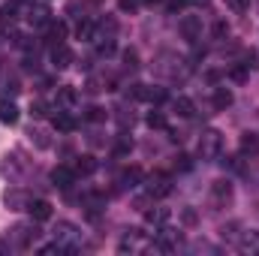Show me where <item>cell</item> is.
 Returning a JSON list of instances; mask_svg holds the SVG:
<instances>
[{
	"label": "cell",
	"mask_w": 259,
	"mask_h": 256,
	"mask_svg": "<svg viewBox=\"0 0 259 256\" xmlns=\"http://www.w3.org/2000/svg\"><path fill=\"white\" fill-rule=\"evenodd\" d=\"M220 151H223V133L220 130H205L202 139H199V157L214 160V157H220Z\"/></svg>",
	"instance_id": "6da1fadb"
},
{
	"label": "cell",
	"mask_w": 259,
	"mask_h": 256,
	"mask_svg": "<svg viewBox=\"0 0 259 256\" xmlns=\"http://www.w3.org/2000/svg\"><path fill=\"white\" fill-rule=\"evenodd\" d=\"M148 193H151V199H163V196H169V193H172V181H169V175H163V172L151 175Z\"/></svg>",
	"instance_id": "7a4b0ae2"
},
{
	"label": "cell",
	"mask_w": 259,
	"mask_h": 256,
	"mask_svg": "<svg viewBox=\"0 0 259 256\" xmlns=\"http://www.w3.org/2000/svg\"><path fill=\"white\" fill-rule=\"evenodd\" d=\"M178 30H181V36H184V39L196 42V39L202 36V21H199L196 15H184V18L178 21Z\"/></svg>",
	"instance_id": "3957f363"
},
{
	"label": "cell",
	"mask_w": 259,
	"mask_h": 256,
	"mask_svg": "<svg viewBox=\"0 0 259 256\" xmlns=\"http://www.w3.org/2000/svg\"><path fill=\"white\" fill-rule=\"evenodd\" d=\"M75 169H66V166H58L55 172H52V181H55V187H61V190H69L72 184H75Z\"/></svg>",
	"instance_id": "277c9868"
},
{
	"label": "cell",
	"mask_w": 259,
	"mask_h": 256,
	"mask_svg": "<svg viewBox=\"0 0 259 256\" xmlns=\"http://www.w3.org/2000/svg\"><path fill=\"white\" fill-rule=\"evenodd\" d=\"M55 238H58V244L69 247V244L78 238V229H75L72 223H58V226H55Z\"/></svg>",
	"instance_id": "5b68a950"
},
{
	"label": "cell",
	"mask_w": 259,
	"mask_h": 256,
	"mask_svg": "<svg viewBox=\"0 0 259 256\" xmlns=\"http://www.w3.org/2000/svg\"><path fill=\"white\" fill-rule=\"evenodd\" d=\"M27 211H30V217H33L36 223H46V220L52 217V205H49L46 199H36V202H30V205H27Z\"/></svg>",
	"instance_id": "8992f818"
},
{
	"label": "cell",
	"mask_w": 259,
	"mask_h": 256,
	"mask_svg": "<svg viewBox=\"0 0 259 256\" xmlns=\"http://www.w3.org/2000/svg\"><path fill=\"white\" fill-rule=\"evenodd\" d=\"M64 36H66V24L64 21H49V24H46V39H49L52 46H61Z\"/></svg>",
	"instance_id": "52a82bcc"
},
{
	"label": "cell",
	"mask_w": 259,
	"mask_h": 256,
	"mask_svg": "<svg viewBox=\"0 0 259 256\" xmlns=\"http://www.w3.org/2000/svg\"><path fill=\"white\" fill-rule=\"evenodd\" d=\"M52 64L58 66V69H64V66L72 64V52L66 49L64 42H61V46H52Z\"/></svg>",
	"instance_id": "ba28073f"
},
{
	"label": "cell",
	"mask_w": 259,
	"mask_h": 256,
	"mask_svg": "<svg viewBox=\"0 0 259 256\" xmlns=\"http://www.w3.org/2000/svg\"><path fill=\"white\" fill-rule=\"evenodd\" d=\"M27 21H30V24H36V27H46V24L52 21V12H49V6H30V15H27Z\"/></svg>",
	"instance_id": "9c48e42d"
},
{
	"label": "cell",
	"mask_w": 259,
	"mask_h": 256,
	"mask_svg": "<svg viewBox=\"0 0 259 256\" xmlns=\"http://www.w3.org/2000/svg\"><path fill=\"white\" fill-rule=\"evenodd\" d=\"M211 196H214L217 202H229V199H232V184H229L226 178L214 181V184H211Z\"/></svg>",
	"instance_id": "30bf717a"
},
{
	"label": "cell",
	"mask_w": 259,
	"mask_h": 256,
	"mask_svg": "<svg viewBox=\"0 0 259 256\" xmlns=\"http://www.w3.org/2000/svg\"><path fill=\"white\" fill-rule=\"evenodd\" d=\"M172 109H175L181 118H193V112H196V106H193L190 97H175V100H172Z\"/></svg>",
	"instance_id": "8fae6325"
},
{
	"label": "cell",
	"mask_w": 259,
	"mask_h": 256,
	"mask_svg": "<svg viewBox=\"0 0 259 256\" xmlns=\"http://www.w3.org/2000/svg\"><path fill=\"white\" fill-rule=\"evenodd\" d=\"M75 36H78V39H97V27H94V21L81 18V21L75 24Z\"/></svg>",
	"instance_id": "7c38bea8"
},
{
	"label": "cell",
	"mask_w": 259,
	"mask_h": 256,
	"mask_svg": "<svg viewBox=\"0 0 259 256\" xmlns=\"http://www.w3.org/2000/svg\"><path fill=\"white\" fill-rule=\"evenodd\" d=\"M229 106H232V91H229V88H217V91H214V109L223 112V109H229Z\"/></svg>",
	"instance_id": "4fadbf2b"
},
{
	"label": "cell",
	"mask_w": 259,
	"mask_h": 256,
	"mask_svg": "<svg viewBox=\"0 0 259 256\" xmlns=\"http://www.w3.org/2000/svg\"><path fill=\"white\" fill-rule=\"evenodd\" d=\"M94 172H97V160H94L91 154L78 157V163H75V175H94Z\"/></svg>",
	"instance_id": "5bb4252c"
},
{
	"label": "cell",
	"mask_w": 259,
	"mask_h": 256,
	"mask_svg": "<svg viewBox=\"0 0 259 256\" xmlns=\"http://www.w3.org/2000/svg\"><path fill=\"white\" fill-rule=\"evenodd\" d=\"M18 121V109H15V103H0V124H15Z\"/></svg>",
	"instance_id": "9a60e30c"
},
{
	"label": "cell",
	"mask_w": 259,
	"mask_h": 256,
	"mask_svg": "<svg viewBox=\"0 0 259 256\" xmlns=\"http://www.w3.org/2000/svg\"><path fill=\"white\" fill-rule=\"evenodd\" d=\"M55 130H61V133H72V130H75V118H72L69 112H58V115H55Z\"/></svg>",
	"instance_id": "2e32d148"
},
{
	"label": "cell",
	"mask_w": 259,
	"mask_h": 256,
	"mask_svg": "<svg viewBox=\"0 0 259 256\" xmlns=\"http://www.w3.org/2000/svg\"><path fill=\"white\" fill-rule=\"evenodd\" d=\"M241 154H259V136L256 133H244L241 136Z\"/></svg>",
	"instance_id": "e0dca14e"
},
{
	"label": "cell",
	"mask_w": 259,
	"mask_h": 256,
	"mask_svg": "<svg viewBox=\"0 0 259 256\" xmlns=\"http://www.w3.org/2000/svg\"><path fill=\"white\" fill-rule=\"evenodd\" d=\"M6 24H9V27L15 24V3H9V6L0 9V27H6Z\"/></svg>",
	"instance_id": "ac0fdd59"
},
{
	"label": "cell",
	"mask_w": 259,
	"mask_h": 256,
	"mask_svg": "<svg viewBox=\"0 0 259 256\" xmlns=\"http://www.w3.org/2000/svg\"><path fill=\"white\" fill-rule=\"evenodd\" d=\"M148 127L151 130H166L169 127V124H166V115H163V112H151V115H148Z\"/></svg>",
	"instance_id": "d6986e66"
},
{
	"label": "cell",
	"mask_w": 259,
	"mask_h": 256,
	"mask_svg": "<svg viewBox=\"0 0 259 256\" xmlns=\"http://www.w3.org/2000/svg\"><path fill=\"white\" fill-rule=\"evenodd\" d=\"M145 100L148 103H163L166 100V91L163 88H145Z\"/></svg>",
	"instance_id": "ffe728a7"
},
{
	"label": "cell",
	"mask_w": 259,
	"mask_h": 256,
	"mask_svg": "<svg viewBox=\"0 0 259 256\" xmlns=\"http://www.w3.org/2000/svg\"><path fill=\"white\" fill-rule=\"evenodd\" d=\"M58 103H61V106H72V103H75V91L64 84V88L58 91Z\"/></svg>",
	"instance_id": "44dd1931"
},
{
	"label": "cell",
	"mask_w": 259,
	"mask_h": 256,
	"mask_svg": "<svg viewBox=\"0 0 259 256\" xmlns=\"http://www.w3.org/2000/svg\"><path fill=\"white\" fill-rule=\"evenodd\" d=\"M130 148H133V142H130L127 136H121V139H118V145H115V154H118V157H124V154H130Z\"/></svg>",
	"instance_id": "7402d4cb"
},
{
	"label": "cell",
	"mask_w": 259,
	"mask_h": 256,
	"mask_svg": "<svg viewBox=\"0 0 259 256\" xmlns=\"http://www.w3.org/2000/svg\"><path fill=\"white\" fill-rule=\"evenodd\" d=\"M145 88H148V84H130L127 97H133V100H145Z\"/></svg>",
	"instance_id": "603a6c76"
},
{
	"label": "cell",
	"mask_w": 259,
	"mask_h": 256,
	"mask_svg": "<svg viewBox=\"0 0 259 256\" xmlns=\"http://www.w3.org/2000/svg\"><path fill=\"white\" fill-rule=\"evenodd\" d=\"M196 220H199V217H196L193 208H184V211H181V223H184V226H196Z\"/></svg>",
	"instance_id": "cb8c5ba5"
},
{
	"label": "cell",
	"mask_w": 259,
	"mask_h": 256,
	"mask_svg": "<svg viewBox=\"0 0 259 256\" xmlns=\"http://www.w3.org/2000/svg\"><path fill=\"white\" fill-rule=\"evenodd\" d=\"M88 121H106V112H103L100 106H91V109H88Z\"/></svg>",
	"instance_id": "d4e9b609"
},
{
	"label": "cell",
	"mask_w": 259,
	"mask_h": 256,
	"mask_svg": "<svg viewBox=\"0 0 259 256\" xmlns=\"http://www.w3.org/2000/svg\"><path fill=\"white\" fill-rule=\"evenodd\" d=\"M124 181H127L130 187H133L136 181H142V169H136V166H133V169H130L127 175H124Z\"/></svg>",
	"instance_id": "484cf974"
},
{
	"label": "cell",
	"mask_w": 259,
	"mask_h": 256,
	"mask_svg": "<svg viewBox=\"0 0 259 256\" xmlns=\"http://www.w3.org/2000/svg\"><path fill=\"white\" fill-rule=\"evenodd\" d=\"M118 9L121 12H136L139 9V0H118Z\"/></svg>",
	"instance_id": "4316f807"
},
{
	"label": "cell",
	"mask_w": 259,
	"mask_h": 256,
	"mask_svg": "<svg viewBox=\"0 0 259 256\" xmlns=\"http://www.w3.org/2000/svg\"><path fill=\"white\" fill-rule=\"evenodd\" d=\"M214 36H217V39L229 36V24H226V21H217V24H214Z\"/></svg>",
	"instance_id": "83f0119b"
},
{
	"label": "cell",
	"mask_w": 259,
	"mask_h": 256,
	"mask_svg": "<svg viewBox=\"0 0 259 256\" xmlns=\"http://www.w3.org/2000/svg\"><path fill=\"white\" fill-rule=\"evenodd\" d=\"M229 75H232V81H244L247 78V66H232Z\"/></svg>",
	"instance_id": "f1b7e54d"
},
{
	"label": "cell",
	"mask_w": 259,
	"mask_h": 256,
	"mask_svg": "<svg viewBox=\"0 0 259 256\" xmlns=\"http://www.w3.org/2000/svg\"><path fill=\"white\" fill-rule=\"evenodd\" d=\"M241 66H247V69H256V52H244V61H241Z\"/></svg>",
	"instance_id": "f546056e"
},
{
	"label": "cell",
	"mask_w": 259,
	"mask_h": 256,
	"mask_svg": "<svg viewBox=\"0 0 259 256\" xmlns=\"http://www.w3.org/2000/svg\"><path fill=\"white\" fill-rule=\"evenodd\" d=\"M166 217H169V211H148V220L151 223H163Z\"/></svg>",
	"instance_id": "4dcf8cb0"
},
{
	"label": "cell",
	"mask_w": 259,
	"mask_h": 256,
	"mask_svg": "<svg viewBox=\"0 0 259 256\" xmlns=\"http://www.w3.org/2000/svg\"><path fill=\"white\" fill-rule=\"evenodd\" d=\"M124 61H127V66L133 69V66H139V55H136L133 49H127V52H124Z\"/></svg>",
	"instance_id": "1f68e13d"
},
{
	"label": "cell",
	"mask_w": 259,
	"mask_h": 256,
	"mask_svg": "<svg viewBox=\"0 0 259 256\" xmlns=\"http://www.w3.org/2000/svg\"><path fill=\"white\" fill-rule=\"evenodd\" d=\"M30 112H33V118H42V115H46V103H33Z\"/></svg>",
	"instance_id": "d6a6232c"
},
{
	"label": "cell",
	"mask_w": 259,
	"mask_h": 256,
	"mask_svg": "<svg viewBox=\"0 0 259 256\" xmlns=\"http://www.w3.org/2000/svg\"><path fill=\"white\" fill-rule=\"evenodd\" d=\"M175 166H178V169H181V172H184V169H190V157H187V154H181V157H178V163H175Z\"/></svg>",
	"instance_id": "836d02e7"
},
{
	"label": "cell",
	"mask_w": 259,
	"mask_h": 256,
	"mask_svg": "<svg viewBox=\"0 0 259 256\" xmlns=\"http://www.w3.org/2000/svg\"><path fill=\"white\" fill-rule=\"evenodd\" d=\"M226 3H229L235 12H244V0H226Z\"/></svg>",
	"instance_id": "e575fe53"
},
{
	"label": "cell",
	"mask_w": 259,
	"mask_h": 256,
	"mask_svg": "<svg viewBox=\"0 0 259 256\" xmlns=\"http://www.w3.org/2000/svg\"><path fill=\"white\" fill-rule=\"evenodd\" d=\"M190 3H193V6H208L211 0H190Z\"/></svg>",
	"instance_id": "d590c367"
},
{
	"label": "cell",
	"mask_w": 259,
	"mask_h": 256,
	"mask_svg": "<svg viewBox=\"0 0 259 256\" xmlns=\"http://www.w3.org/2000/svg\"><path fill=\"white\" fill-rule=\"evenodd\" d=\"M12 3H27V0H12Z\"/></svg>",
	"instance_id": "8d00e7d4"
},
{
	"label": "cell",
	"mask_w": 259,
	"mask_h": 256,
	"mask_svg": "<svg viewBox=\"0 0 259 256\" xmlns=\"http://www.w3.org/2000/svg\"><path fill=\"white\" fill-rule=\"evenodd\" d=\"M145 3H160V0H145Z\"/></svg>",
	"instance_id": "74e56055"
}]
</instances>
